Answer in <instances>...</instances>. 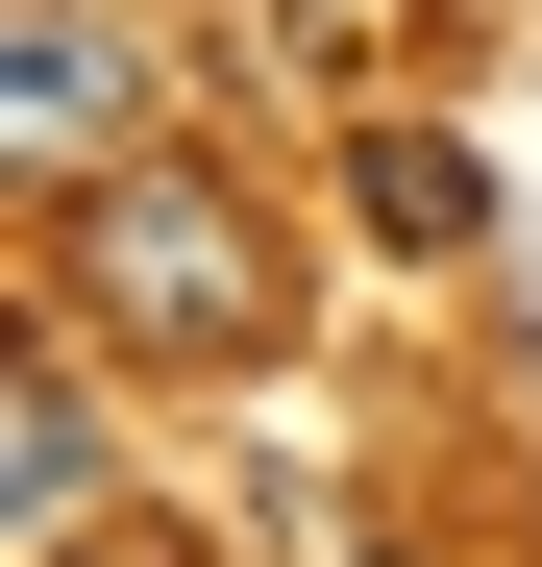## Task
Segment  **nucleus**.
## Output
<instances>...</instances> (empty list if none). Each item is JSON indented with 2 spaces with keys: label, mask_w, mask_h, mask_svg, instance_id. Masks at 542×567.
I'll return each instance as SVG.
<instances>
[{
  "label": "nucleus",
  "mask_w": 542,
  "mask_h": 567,
  "mask_svg": "<svg viewBox=\"0 0 542 567\" xmlns=\"http://www.w3.org/2000/svg\"><path fill=\"white\" fill-rule=\"evenodd\" d=\"M50 321L74 346H148V370H247L296 321V247H271L198 148H124L100 198H50Z\"/></svg>",
  "instance_id": "obj_1"
},
{
  "label": "nucleus",
  "mask_w": 542,
  "mask_h": 567,
  "mask_svg": "<svg viewBox=\"0 0 542 567\" xmlns=\"http://www.w3.org/2000/svg\"><path fill=\"white\" fill-rule=\"evenodd\" d=\"M173 100V0H25V50H0V173L25 198H100Z\"/></svg>",
  "instance_id": "obj_2"
},
{
  "label": "nucleus",
  "mask_w": 542,
  "mask_h": 567,
  "mask_svg": "<svg viewBox=\"0 0 542 567\" xmlns=\"http://www.w3.org/2000/svg\"><path fill=\"white\" fill-rule=\"evenodd\" d=\"M100 494H124L100 346H74V321H25V395H0V567H100Z\"/></svg>",
  "instance_id": "obj_3"
},
{
  "label": "nucleus",
  "mask_w": 542,
  "mask_h": 567,
  "mask_svg": "<svg viewBox=\"0 0 542 567\" xmlns=\"http://www.w3.org/2000/svg\"><path fill=\"white\" fill-rule=\"evenodd\" d=\"M345 198L395 223V271H469L493 247V148L469 124H345Z\"/></svg>",
  "instance_id": "obj_4"
},
{
  "label": "nucleus",
  "mask_w": 542,
  "mask_h": 567,
  "mask_svg": "<svg viewBox=\"0 0 542 567\" xmlns=\"http://www.w3.org/2000/svg\"><path fill=\"white\" fill-rule=\"evenodd\" d=\"M247 518H271V567H395V543H371V494H345L321 444H271V468H247Z\"/></svg>",
  "instance_id": "obj_5"
},
{
  "label": "nucleus",
  "mask_w": 542,
  "mask_h": 567,
  "mask_svg": "<svg viewBox=\"0 0 542 567\" xmlns=\"http://www.w3.org/2000/svg\"><path fill=\"white\" fill-rule=\"evenodd\" d=\"M100 567H222V543H100Z\"/></svg>",
  "instance_id": "obj_6"
},
{
  "label": "nucleus",
  "mask_w": 542,
  "mask_h": 567,
  "mask_svg": "<svg viewBox=\"0 0 542 567\" xmlns=\"http://www.w3.org/2000/svg\"><path fill=\"white\" fill-rule=\"evenodd\" d=\"M321 25H345V0H321Z\"/></svg>",
  "instance_id": "obj_7"
}]
</instances>
